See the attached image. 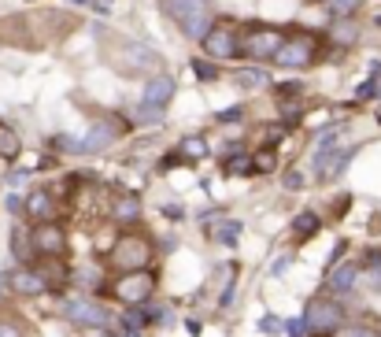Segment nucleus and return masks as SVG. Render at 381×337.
<instances>
[{"mask_svg":"<svg viewBox=\"0 0 381 337\" xmlns=\"http://www.w3.org/2000/svg\"><path fill=\"white\" fill-rule=\"evenodd\" d=\"M163 12L170 15L185 38L193 41H204V34L215 26V15H211V4L207 0H163Z\"/></svg>","mask_w":381,"mask_h":337,"instance_id":"obj_1","label":"nucleus"},{"mask_svg":"<svg viewBox=\"0 0 381 337\" xmlns=\"http://www.w3.org/2000/svg\"><path fill=\"white\" fill-rule=\"evenodd\" d=\"M152 293H156V275H152L148 267L144 271H119V275L111 278V297L126 308L148 304Z\"/></svg>","mask_w":381,"mask_h":337,"instance_id":"obj_2","label":"nucleus"},{"mask_svg":"<svg viewBox=\"0 0 381 337\" xmlns=\"http://www.w3.org/2000/svg\"><path fill=\"white\" fill-rule=\"evenodd\" d=\"M319 60V38L315 34H285L281 49L274 52V63L285 71H307L311 63Z\"/></svg>","mask_w":381,"mask_h":337,"instance_id":"obj_3","label":"nucleus"},{"mask_svg":"<svg viewBox=\"0 0 381 337\" xmlns=\"http://www.w3.org/2000/svg\"><path fill=\"white\" fill-rule=\"evenodd\" d=\"M148 260H152V241L144 238V234H133V230H126L111 249V267L115 271H144Z\"/></svg>","mask_w":381,"mask_h":337,"instance_id":"obj_4","label":"nucleus"},{"mask_svg":"<svg viewBox=\"0 0 381 337\" xmlns=\"http://www.w3.org/2000/svg\"><path fill=\"white\" fill-rule=\"evenodd\" d=\"M170 97H174V78H170V75H156L148 86H144V93H141L137 119L141 123H159L163 119V108L170 104Z\"/></svg>","mask_w":381,"mask_h":337,"instance_id":"obj_5","label":"nucleus"},{"mask_svg":"<svg viewBox=\"0 0 381 337\" xmlns=\"http://www.w3.org/2000/svg\"><path fill=\"white\" fill-rule=\"evenodd\" d=\"M285 41V30L278 26H252L248 34H241V56L248 60H274V52Z\"/></svg>","mask_w":381,"mask_h":337,"instance_id":"obj_6","label":"nucleus"},{"mask_svg":"<svg viewBox=\"0 0 381 337\" xmlns=\"http://www.w3.org/2000/svg\"><path fill=\"white\" fill-rule=\"evenodd\" d=\"M304 326L311 334H319V337L337 334L341 326H344L341 304H333V300H311V308H307V315H304Z\"/></svg>","mask_w":381,"mask_h":337,"instance_id":"obj_7","label":"nucleus"},{"mask_svg":"<svg viewBox=\"0 0 381 337\" xmlns=\"http://www.w3.org/2000/svg\"><path fill=\"white\" fill-rule=\"evenodd\" d=\"M204 52L215 60H237L241 56V34L237 26L230 23H215L211 30L204 34Z\"/></svg>","mask_w":381,"mask_h":337,"instance_id":"obj_8","label":"nucleus"},{"mask_svg":"<svg viewBox=\"0 0 381 337\" xmlns=\"http://www.w3.org/2000/svg\"><path fill=\"white\" fill-rule=\"evenodd\" d=\"M30 245H34V252L44 256V260H63L67 256V234H63L60 223H38L34 234H30Z\"/></svg>","mask_w":381,"mask_h":337,"instance_id":"obj_9","label":"nucleus"},{"mask_svg":"<svg viewBox=\"0 0 381 337\" xmlns=\"http://www.w3.org/2000/svg\"><path fill=\"white\" fill-rule=\"evenodd\" d=\"M67 319L81 330H104V326H111V312H107L104 304H96V300H70L67 304Z\"/></svg>","mask_w":381,"mask_h":337,"instance_id":"obj_10","label":"nucleus"},{"mask_svg":"<svg viewBox=\"0 0 381 337\" xmlns=\"http://www.w3.org/2000/svg\"><path fill=\"white\" fill-rule=\"evenodd\" d=\"M352 152H356V149H333V145H322V149L315 152V175H319V182L341 175V171L348 167Z\"/></svg>","mask_w":381,"mask_h":337,"instance_id":"obj_11","label":"nucleus"},{"mask_svg":"<svg viewBox=\"0 0 381 337\" xmlns=\"http://www.w3.org/2000/svg\"><path fill=\"white\" fill-rule=\"evenodd\" d=\"M111 141H115V126H111V119H101V123H93V130L86 134L78 152H104Z\"/></svg>","mask_w":381,"mask_h":337,"instance_id":"obj_12","label":"nucleus"},{"mask_svg":"<svg viewBox=\"0 0 381 337\" xmlns=\"http://www.w3.org/2000/svg\"><path fill=\"white\" fill-rule=\"evenodd\" d=\"M26 215H30L34 223H52V215H56V200H52L49 189H38V193L26 197Z\"/></svg>","mask_w":381,"mask_h":337,"instance_id":"obj_13","label":"nucleus"},{"mask_svg":"<svg viewBox=\"0 0 381 337\" xmlns=\"http://www.w3.org/2000/svg\"><path fill=\"white\" fill-rule=\"evenodd\" d=\"M12 289L19 297H41L49 286H44V278L38 275V271H15V275H12Z\"/></svg>","mask_w":381,"mask_h":337,"instance_id":"obj_14","label":"nucleus"},{"mask_svg":"<svg viewBox=\"0 0 381 337\" xmlns=\"http://www.w3.org/2000/svg\"><path fill=\"white\" fill-rule=\"evenodd\" d=\"M356 278H359V267H352V263H341V267H333V271H330L326 286L337 289V293H348V289L356 286Z\"/></svg>","mask_w":381,"mask_h":337,"instance_id":"obj_15","label":"nucleus"},{"mask_svg":"<svg viewBox=\"0 0 381 337\" xmlns=\"http://www.w3.org/2000/svg\"><path fill=\"white\" fill-rule=\"evenodd\" d=\"M19 152H23V138L15 134V126H8V123H0V160H19Z\"/></svg>","mask_w":381,"mask_h":337,"instance_id":"obj_16","label":"nucleus"},{"mask_svg":"<svg viewBox=\"0 0 381 337\" xmlns=\"http://www.w3.org/2000/svg\"><path fill=\"white\" fill-rule=\"evenodd\" d=\"M319 226H322V219H319V212H300L293 219V234L300 241H307L311 234H319Z\"/></svg>","mask_w":381,"mask_h":337,"instance_id":"obj_17","label":"nucleus"},{"mask_svg":"<svg viewBox=\"0 0 381 337\" xmlns=\"http://www.w3.org/2000/svg\"><path fill=\"white\" fill-rule=\"evenodd\" d=\"M211 238L219 241V245H237V238H241V223H237V219H222V223H215V226H211Z\"/></svg>","mask_w":381,"mask_h":337,"instance_id":"obj_18","label":"nucleus"},{"mask_svg":"<svg viewBox=\"0 0 381 337\" xmlns=\"http://www.w3.org/2000/svg\"><path fill=\"white\" fill-rule=\"evenodd\" d=\"M233 82L244 86V89H263V86H270V75H267V71H237Z\"/></svg>","mask_w":381,"mask_h":337,"instance_id":"obj_19","label":"nucleus"},{"mask_svg":"<svg viewBox=\"0 0 381 337\" xmlns=\"http://www.w3.org/2000/svg\"><path fill=\"white\" fill-rule=\"evenodd\" d=\"M333 41H337V45H356L359 41V26L356 23H344V19H337V23H333Z\"/></svg>","mask_w":381,"mask_h":337,"instance_id":"obj_20","label":"nucleus"},{"mask_svg":"<svg viewBox=\"0 0 381 337\" xmlns=\"http://www.w3.org/2000/svg\"><path fill=\"white\" fill-rule=\"evenodd\" d=\"M137 215H141L137 197H119V204H115V219H119V223H133Z\"/></svg>","mask_w":381,"mask_h":337,"instance_id":"obj_21","label":"nucleus"},{"mask_svg":"<svg viewBox=\"0 0 381 337\" xmlns=\"http://www.w3.org/2000/svg\"><path fill=\"white\" fill-rule=\"evenodd\" d=\"M178 152L185 160H196V156H207V145H204V138H185L178 145Z\"/></svg>","mask_w":381,"mask_h":337,"instance_id":"obj_22","label":"nucleus"},{"mask_svg":"<svg viewBox=\"0 0 381 337\" xmlns=\"http://www.w3.org/2000/svg\"><path fill=\"white\" fill-rule=\"evenodd\" d=\"M274 152L270 149H263V152H256V156H252V171H256V175H267V171H274Z\"/></svg>","mask_w":381,"mask_h":337,"instance_id":"obj_23","label":"nucleus"},{"mask_svg":"<svg viewBox=\"0 0 381 337\" xmlns=\"http://www.w3.org/2000/svg\"><path fill=\"white\" fill-rule=\"evenodd\" d=\"M193 75L200 82H215L219 78V67H215V63H204V60H193Z\"/></svg>","mask_w":381,"mask_h":337,"instance_id":"obj_24","label":"nucleus"},{"mask_svg":"<svg viewBox=\"0 0 381 337\" xmlns=\"http://www.w3.org/2000/svg\"><path fill=\"white\" fill-rule=\"evenodd\" d=\"M26 241H30V238H26L23 230H15V256H19V260H30V252H34V245H26Z\"/></svg>","mask_w":381,"mask_h":337,"instance_id":"obj_25","label":"nucleus"},{"mask_svg":"<svg viewBox=\"0 0 381 337\" xmlns=\"http://www.w3.org/2000/svg\"><path fill=\"white\" fill-rule=\"evenodd\" d=\"M359 8V0H333V15L337 19H344V15H352Z\"/></svg>","mask_w":381,"mask_h":337,"instance_id":"obj_26","label":"nucleus"},{"mask_svg":"<svg viewBox=\"0 0 381 337\" xmlns=\"http://www.w3.org/2000/svg\"><path fill=\"white\" fill-rule=\"evenodd\" d=\"M281 330H285L289 337H304L307 326H304V319H289V323H281Z\"/></svg>","mask_w":381,"mask_h":337,"instance_id":"obj_27","label":"nucleus"},{"mask_svg":"<svg viewBox=\"0 0 381 337\" xmlns=\"http://www.w3.org/2000/svg\"><path fill=\"white\" fill-rule=\"evenodd\" d=\"M244 119V108H226V112H219V123H237Z\"/></svg>","mask_w":381,"mask_h":337,"instance_id":"obj_28","label":"nucleus"},{"mask_svg":"<svg viewBox=\"0 0 381 337\" xmlns=\"http://www.w3.org/2000/svg\"><path fill=\"white\" fill-rule=\"evenodd\" d=\"M278 97H300V82H285V86H278Z\"/></svg>","mask_w":381,"mask_h":337,"instance_id":"obj_29","label":"nucleus"},{"mask_svg":"<svg viewBox=\"0 0 381 337\" xmlns=\"http://www.w3.org/2000/svg\"><path fill=\"white\" fill-rule=\"evenodd\" d=\"M278 326H281V323H278L274 315H263V319H259V330H263V334H278Z\"/></svg>","mask_w":381,"mask_h":337,"instance_id":"obj_30","label":"nucleus"},{"mask_svg":"<svg viewBox=\"0 0 381 337\" xmlns=\"http://www.w3.org/2000/svg\"><path fill=\"white\" fill-rule=\"evenodd\" d=\"M344 337H378V330H370V326H348Z\"/></svg>","mask_w":381,"mask_h":337,"instance_id":"obj_31","label":"nucleus"},{"mask_svg":"<svg viewBox=\"0 0 381 337\" xmlns=\"http://www.w3.org/2000/svg\"><path fill=\"white\" fill-rule=\"evenodd\" d=\"M285 186L289 189H304V175H300V171H289V175H285Z\"/></svg>","mask_w":381,"mask_h":337,"instance_id":"obj_32","label":"nucleus"},{"mask_svg":"<svg viewBox=\"0 0 381 337\" xmlns=\"http://www.w3.org/2000/svg\"><path fill=\"white\" fill-rule=\"evenodd\" d=\"M374 89H378V82H374V78H367V82H363V86H359V100L374 97Z\"/></svg>","mask_w":381,"mask_h":337,"instance_id":"obj_33","label":"nucleus"},{"mask_svg":"<svg viewBox=\"0 0 381 337\" xmlns=\"http://www.w3.org/2000/svg\"><path fill=\"white\" fill-rule=\"evenodd\" d=\"M163 215H167V219H181V204H163Z\"/></svg>","mask_w":381,"mask_h":337,"instance_id":"obj_34","label":"nucleus"},{"mask_svg":"<svg viewBox=\"0 0 381 337\" xmlns=\"http://www.w3.org/2000/svg\"><path fill=\"white\" fill-rule=\"evenodd\" d=\"M370 282H374V289H381V260L374 263V271H370Z\"/></svg>","mask_w":381,"mask_h":337,"instance_id":"obj_35","label":"nucleus"},{"mask_svg":"<svg viewBox=\"0 0 381 337\" xmlns=\"http://www.w3.org/2000/svg\"><path fill=\"white\" fill-rule=\"evenodd\" d=\"M0 337H23V334L15 330V326H8V323H4V326H0Z\"/></svg>","mask_w":381,"mask_h":337,"instance_id":"obj_36","label":"nucleus"},{"mask_svg":"<svg viewBox=\"0 0 381 337\" xmlns=\"http://www.w3.org/2000/svg\"><path fill=\"white\" fill-rule=\"evenodd\" d=\"M126 337H141V330H130V334H126Z\"/></svg>","mask_w":381,"mask_h":337,"instance_id":"obj_37","label":"nucleus"},{"mask_svg":"<svg viewBox=\"0 0 381 337\" xmlns=\"http://www.w3.org/2000/svg\"><path fill=\"white\" fill-rule=\"evenodd\" d=\"M378 123H381V108H378Z\"/></svg>","mask_w":381,"mask_h":337,"instance_id":"obj_38","label":"nucleus"},{"mask_svg":"<svg viewBox=\"0 0 381 337\" xmlns=\"http://www.w3.org/2000/svg\"><path fill=\"white\" fill-rule=\"evenodd\" d=\"M101 337H115V334H101Z\"/></svg>","mask_w":381,"mask_h":337,"instance_id":"obj_39","label":"nucleus"}]
</instances>
